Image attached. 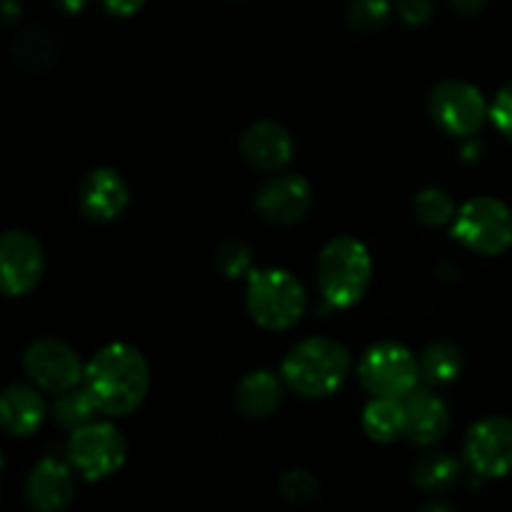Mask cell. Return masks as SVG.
I'll return each mask as SVG.
<instances>
[{
    "label": "cell",
    "mask_w": 512,
    "mask_h": 512,
    "mask_svg": "<svg viewBox=\"0 0 512 512\" xmlns=\"http://www.w3.org/2000/svg\"><path fill=\"white\" fill-rule=\"evenodd\" d=\"M45 403L28 385H10L0 398V423L5 433L28 438L43 425Z\"/></svg>",
    "instance_id": "17"
},
{
    "label": "cell",
    "mask_w": 512,
    "mask_h": 512,
    "mask_svg": "<svg viewBox=\"0 0 512 512\" xmlns=\"http://www.w3.org/2000/svg\"><path fill=\"white\" fill-rule=\"evenodd\" d=\"M373 280V258L360 240L333 238L318 258V285L325 303L333 308H353L365 298Z\"/></svg>",
    "instance_id": "3"
},
{
    "label": "cell",
    "mask_w": 512,
    "mask_h": 512,
    "mask_svg": "<svg viewBox=\"0 0 512 512\" xmlns=\"http://www.w3.org/2000/svg\"><path fill=\"white\" fill-rule=\"evenodd\" d=\"M433 0H398L400 18L408 25H423L433 18Z\"/></svg>",
    "instance_id": "29"
},
{
    "label": "cell",
    "mask_w": 512,
    "mask_h": 512,
    "mask_svg": "<svg viewBox=\"0 0 512 512\" xmlns=\"http://www.w3.org/2000/svg\"><path fill=\"white\" fill-rule=\"evenodd\" d=\"M60 50H63L60 40L45 25H28L13 43L15 60L28 70L53 68L60 58Z\"/></svg>",
    "instance_id": "19"
},
{
    "label": "cell",
    "mask_w": 512,
    "mask_h": 512,
    "mask_svg": "<svg viewBox=\"0 0 512 512\" xmlns=\"http://www.w3.org/2000/svg\"><path fill=\"white\" fill-rule=\"evenodd\" d=\"M128 458L123 433L110 423H88L73 430L68 440V463L88 483L118 473Z\"/></svg>",
    "instance_id": "7"
},
{
    "label": "cell",
    "mask_w": 512,
    "mask_h": 512,
    "mask_svg": "<svg viewBox=\"0 0 512 512\" xmlns=\"http://www.w3.org/2000/svg\"><path fill=\"white\" fill-rule=\"evenodd\" d=\"M313 205V188L300 175H278L260 188L255 210L273 225H293L308 215Z\"/></svg>",
    "instance_id": "12"
},
{
    "label": "cell",
    "mask_w": 512,
    "mask_h": 512,
    "mask_svg": "<svg viewBox=\"0 0 512 512\" xmlns=\"http://www.w3.org/2000/svg\"><path fill=\"white\" fill-rule=\"evenodd\" d=\"M463 370V353L458 345L448 343V340H438L430 348H425L423 358H420V373L430 380V383H450Z\"/></svg>",
    "instance_id": "22"
},
{
    "label": "cell",
    "mask_w": 512,
    "mask_h": 512,
    "mask_svg": "<svg viewBox=\"0 0 512 512\" xmlns=\"http://www.w3.org/2000/svg\"><path fill=\"white\" fill-rule=\"evenodd\" d=\"M450 3H453V8L458 10L460 15H468V18H473V15L483 13V8L488 0H450Z\"/></svg>",
    "instance_id": "31"
},
{
    "label": "cell",
    "mask_w": 512,
    "mask_h": 512,
    "mask_svg": "<svg viewBox=\"0 0 512 512\" xmlns=\"http://www.w3.org/2000/svg\"><path fill=\"white\" fill-rule=\"evenodd\" d=\"M240 153L253 168L273 173L285 168L293 160L295 143L288 130L275 120H260L253 123L240 138Z\"/></svg>",
    "instance_id": "15"
},
{
    "label": "cell",
    "mask_w": 512,
    "mask_h": 512,
    "mask_svg": "<svg viewBox=\"0 0 512 512\" xmlns=\"http://www.w3.org/2000/svg\"><path fill=\"white\" fill-rule=\"evenodd\" d=\"M75 498L73 465L43 458L25 480V500L35 512H63Z\"/></svg>",
    "instance_id": "13"
},
{
    "label": "cell",
    "mask_w": 512,
    "mask_h": 512,
    "mask_svg": "<svg viewBox=\"0 0 512 512\" xmlns=\"http://www.w3.org/2000/svg\"><path fill=\"white\" fill-rule=\"evenodd\" d=\"M460 478V463L448 453H428L420 458L413 468V480L418 488L430 490H448Z\"/></svg>",
    "instance_id": "21"
},
{
    "label": "cell",
    "mask_w": 512,
    "mask_h": 512,
    "mask_svg": "<svg viewBox=\"0 0 512 512\" xmlns=\"http://www.w3.org/2000/svg\"><path fill=\"white\" fill-rule=\"evenodd\" d=\"M490 118H493L495 128L512 143V83L500 88V93L495 95L493 105H490Z\"/></svg>",
    "instance_id": "28"
},
{
    "label": "cell",
    "mask_w": 512,
    "mask_h": 512,
    "mask_svg": "<svg viewBox=\"0 0 512 512\" xmlns=\"http://www.w3.org/2000/svg\"><path fill=\"white\" fill-rule=\"evenodd\" d=\"M280 495L285 500L295 505H305V503H313L318 498V480H315L313 473L303 468H293L280 478L278 483Z\"/></svg>",
    "instance_id": "26"
},
{
    "label": "cell",
    "mask_w": 512,
    "mask_h": 512,
    "mask_svg": "<svg viewBox=\"0 0 512 512\" xmlns=\"http://www.w3.org/2000/svg\"><path fill=\"white\" fill-rule=\"evenodd\" d=\"M95 413H100L95 400L90 398L88 390H68V393H60L58 400L53 403V418L60 428L65 430H78L83 425L93 423Z\"/></svg>",
    "instance_id": "23"
},
{
    "label": "cell",
    "mask_w": 512,
    "mask_h": 512,
    "mask_svg": "<svg viewBox=\"0 0 512 512\" xmlns=\"http://www.w3.org/2000/svg\"><path fill=\"white\" fill-rule=\"evenodd\" d=\"M358 375L373 398L405 400L413 390H418L420 363L405 345L388 340L365 350Z\"/></svg>",
    "instance_id": "6"
},
{
    "label": "cell",
    "mask_w": 512,
    "mask_h": 512,
    "mask_svg": "<svg viewBox=\"0 0 512 512\" xmlns=\"http://www.w3.org/2000/svg\"><path fill=\"white\" fill-rule=\"evenodd\" d=\"M405 405V438L415 445H435L450 430L448 405L430 390H413Z\"/></svg>",
    "instance_id": "16"
},
{
    "label": "cell",
    "mask_w": 512,
    "mask_h": 512,
    "mask_svg": "<svg viewBox=\"0 0 512 512\" xmlns=\"http://www.w3.org/2000/svg\"><path fill=\"white\" fill-rule=\"evenodd\" d=\"M103 5L108 13L118 15V18H130L143 8L145 0H103Z\"/></svg>",
    "instance_id": "30"
},
{
    "label": "cell",
    "mask_w": 512,
    "mask_h": 512,
    "mask_svg": "<svg viewBox=\"0 0 512 512\" xmlns=\"http://www.w3.org/2000/svg\"><path fill=\"white\" fill-rule=\"evenodd\" d=\"M235 405L245 418H268L280 405V380L268 370H255L245 375L238 385Z\"/></svg>",
    "instance_id": "18"
},
{
    "label": "cell",
    "mask_w": 512,
    "mask_h": 512,
    "mask_svg": "<svg viewBox=\"0 0 512 512\" xmlns=\"http://www.w3.org/2000/svg\"><path fill=\"white\" fill-rule=\"evenodd\" d=\"M23 368L38 388L48 393H68L85 378L78 353L68 343L55 338H40L23 353Z\"/></svg>",
    "instance_id": "9"
},
{
    "label": "cell",
    "mask_w": 512,
    "mask_h": 512,
    "mask_svg": "<svg viewBox=\"0 0 512 512\" xmlns=\"http://www.w3.org/2000/svg\"><path fill=\"white\" fill-rule=\"evenodd\" d=\"M248 313L265 330H288L303 318L305 288L293 273L280 268L253 270L245 290Z\"/></svg>",
    "instance_id": "4"
},
{
    "label": "cell",
    "mask_w": 512,
    "mask_h": 512,
    "mask_svg": "<svg viewBox=\"0 0 512 512\" xmlns=\"http://www.w3.org/2000/svg\"><path fill=\"white\" fill-rule=\"evenodd\" d=\"M80 210L93 223H110L128 208L130 190L123 175L113 168H95L80 185Z\"/></svg>",
    "instance_id": "14"
},
{
    "label": "cell",
    "mask_w": 512,
    "mask_h": 512,
    "mask_svg": "<svg viewBox=\"0 0 512 512\" xmlns=\"http://www.w3.org/2000/svg\"><path fill=\"white\" fill-rule=\"evenodd\" d=\"M18 10H20V8H15L13 0H3V15H5V20H13Z\"/></svg>",
    "instance_id": "34"
},
{
    "label": "cell",
    "mask_w": 512,
    "mask_h": 512,
    "mask_svg": "<svg viewBox=\"0 0 512 512\" xmlns=\"http://www.w3.org/2000/svg\"><path fill=\"white\" fill-rule=\"evenodd\" d=\"M428 110L435 123L450 135H475L490 115L483 93L465 80H443L430 90Z\"/></svg>",
    "instance_id": "8"
},
{
    "label": "cell",
    "mask_w": 512,
    "mask_h": 512,
    "mask_svg": "<svg viewBox=\"0 0 512 512\" xmlns=\"http://www.w3.org/2000/svg\"><path fill=\"white\" fill-rule=\"evenodd\" d=\"M43 245L28 230H8L0 240V285L8 298L33 293L43 280Z\"/></svg>",
    "instance_id": "10"
},
{
    "label": "cell",
    "mask_w": 512,
    "mask_h": 512,
    "mask_svg": "<svg viewBox=\"0 0 512 512\" xmlns=\"http://www.w3.org/2000/svg\"><path fill=\"white\" fill-rule=\"evenodd\" d=\"M218 265L228 278L245 275L250 270V250L245 248L243 243H225L223 248H220Z\"/></svg>",
    "instance_id": "27"
},
{
    "label": "cell",
    "mask_w": 512,
    "mask_h": 512,
    "mask_svg": "<svg viewBox=\"0 0 512 512\" xmlns=\"http://www.w3.org/2000/svg\"><path fill=\"white\" fill-rule=\"evenodd\" d=\"M418 512H455V510L450 508L448 503H428L425 508H420Z\"/></svg>",
    "instance_id": "33"
},
{
    "label": "cell",
    "mask_w": 512,
    "mask_h": 512,
    "mask_svg": "<svg viewBox=\"0 0 512 512\" xmlns=\"http://www.w3.org/2000/svg\"><path fill=\"white\" fill-rule=\"evenodd\" d=\"M415 213L425 225H445L455 220V200L440 188H425L415 195Z\"/></svg>",
    "instance_id": "24"
},
{
    "label": "cell",
    "mask_w": 512,
    "mask_h": 512,
    "mask_svg": "<svg viewBox=\"0 0 512 512\" xmlns=\"http://www.w3.org/2000/svg\"><path fill=\"white\" fill-rule=\"evenodd\" d=\"M350 373V353L330 338H308L293 345L283 360V378L303 398H328Z\"/></svg>",
    "instance_id": "2"
},
{
    "label": "cell",
    "mask_w": 512,
    "mask_h": 512,
    "mask_svg": "<svg viewBox=\"0 0 512 512\" xmlns=\"http://www.w3.org/2000/svg\"><path fill=\"white\" fill-rule=\"evenodd\" d=\"M363 430L375 443H393L405 435V405L398 398H373L363 410Z\"/></svg>",
    "instance_id": "20"
},
{
    "label": "cell",
    "mask_w": 512,
    "mask_h": 512,
    "mask_svg": "<svg viewBox=\"0 0 512 512\" xmlns=\"http://www.w3.org/2000/svg\"><path fill=\"white\" fill-rule=\"evenodd\" d=\"M390 0H350L348 20L360 33H375L390 20Z\"/></svg>",
    "instance_id": "25"
},
{
    "label": "cell",
    "mask_w": 512,
    "mask_h": 512,
    "mask_svg": "<svg viewBox=\"0 0 512 512\" xmlns=\"http://www.w3.org/2000/svg\"><path fill=\"white\" fill-rule=\"evenodd\" d=\"M55 3H58V8H63L65 13H80L88 0H55Z\"/></svg>",
    "instance_id": "32"
},
{
    "label": "cell",
    "mask_w": 512,
    "mask_h": 512,
    "mask_svg": "<svg viewBox=\"0 0 512 512\" xmlns=\"http://www.w3.org/2000/svg\"><path fill=\"white\" fill-rule=\"evenodd\" d=\"M465 463L475 475L503 478L512 470V420L490 415L478 420L465 435Z\"/></svg>",
    "instance_id": "11"
},
{
    "label": "cell",
    "mask_w": 512,
    "mask_h": 512,
    "mask_svg": "<svg viewBox=\"0 0 512 512\" xmlns=\"http://www.w3.org/2000/svg\"><path fill=\"white\" fill-rule=\"evenodd\" d=\"M83 380L100 413L120 418L138 410L145 400L150 390V368L138 348L110 343L93 355Z\"/></svg>",
    "instance_id": "1"
},
{
    "label": "cell",
    "mask_w": 512,
    "mask_h": 512,
    "mask_svg": "<svg viewBox=\"0 0 512 512\" xmlns=\"http://www.w3.org/2000/svg\"><path fill=\"white\" fill-rule=\"evenodd\" d=\"M453 235L478 255H503L512 245V210L503 200L480 195L455 215Z\"/></svg>",
    "instance_id": "5"
}]
</instances>
